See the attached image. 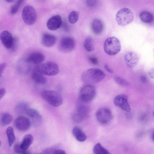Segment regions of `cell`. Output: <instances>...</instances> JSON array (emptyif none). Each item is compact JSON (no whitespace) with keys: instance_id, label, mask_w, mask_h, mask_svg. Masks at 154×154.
I'll use <instances>...</instances> for the list:
<instances>
[{"instance_id":"1","label":"cell","mask_w":154,"mask_h":154,"mask_svg":"<svg viewBox=\"0 0 154 154\" xmlns=\"http://www.w3.org/2000/svg\"><path fill=\"white\" fill-rule=\"evenodd\" d=\"M106 76L104 72L97 68H92L87 69L82 74L81 79L85 83L92 84L101 82Z\"/></svg>"},{"instance_id":"2","label":"cell","mask_w":154,"mask_h":154,"mask_svg":"<svg viewBox=\"0 0 154 154\" xmlns=\"http://www.w3.org/2000/svg\"><path fill=\"white\" fill-rule=\"evenodd\" d=\"M103 48L105 52L108 55L113 56L117 54L121 49L119 40L116 37H110L105 41Z\"/></svg>"},{"instance_id":"3","label":"cell","mask_w":154,"mask_h":154,"mask_svg":"<svg viewBox=\"0 0 154 154\" xmlns=\"http://www.w3.org/2000/svg\"><path fill=\"white\" fill-rule=\"evenodd\" d=\"M42 98L52 106L57 107L63 103V98L57 92L51 90H45L41 93Z\"/></svg>"},{"instance_id":"4","label":"cell","mask_w":154,"mask_h":154,"mask_svg":"<svg viewBox=\"0 0 154 154\" xmlns=\"http://www.w3.org/2000/svg\"><path fill=\"white\" fill-rule=\"evenodd\" d=\"M116 19L119 25L122 26H125L133 21L134 19V14L130 9L122 8L117 12Z\"/></svg>"},{"instance_id":"5","label":"cell","mask_w":154,"mask_h":154,"mask_svg":"<svg viewBox=\"0 0 154 154\" xmlns=\"http://www.w3.org/2000/svg\"><path fill=\"white\" fill-rule=\"evenodd\" d=\"M36 69L44 75L53 76L58 74L59 72L58 65L52 62H48L38 65Z\"/></svg>"},{"instance_id":"6","label":"cell","mask_w":154,"mask_h":154,"mask_svg":"<svg viewBox=\"0 0 154 154\" xmlns=\"http://www.w3.org/2000/svg\"><path fill=\"white\" fill-rule=\"evenodd\" d=\"M96 94L95 87L89 84L84 86L81 89L79 93V99L82 102L88 103L94 98Z\"/></svg>"},{"instance_id":"7","label":"cell","mask_w":154,"mask_h":154,"mask_svg":"<svg viewBox=\"0 0 154 154\" xmlns=\"http://www.w3.org/2000/svg\"><path fill=\"white\" fill-rule=\"evenodd\" d=\"M22 16L25 23L29 25L34 24L37 17L35 9L33 7L30 5L26 6L23 8Z\"/></svg>"},{"instance_id":"8","label":"cell","mask_w":154,"mask_h":154,"mask_svg":"<svg viewBox=\"0 0 154 154\" xmlns=\"http://www.w3.org/2000/svg\"><path fill=\"white\" fill-rule=\"evenodd\" d=\"M97 122L100 124L105 125L112 120L113 116L111 111L107 108H102L99 109L96 114Z\"/></svg>"},{"instance_id":"9","label":"cell","mask_w":154,"mask_h":154,"mask_svg":"<svg viewBox=\"0 0 154 154\" xmlns=\"http://www.w3.org/2000/svg\"><path fill=\"white\" fill-rule=\"evenodd\" d=\"M89 111L87 106L84 104H79L72 115L73 120L77 123L81 122L88 117Z\"/></svg>"},{"instance_id":"10","label":"cell","mask_w":154,"mask_h":154,"mask_svg":"<svg viewBox=\"0 0 154 154\" xmlns=\"http://www.w3.org/2000/svg\"><path fill=\"white\" fill-rule=\"evenodd\" d=\"M75 42L71 37L66 36L62 38L59 43V49L64 53H68L72 51L75 48Z\"/></svg>"},{"instance_id":"11","label":"cell","mask_w":154,"mask_h":154,"mask_svg":"<svg viewBox=\"0 0 154 154\" xmlns=\"http://www.w3.org/2000/svg\"><path fill=\"white\" fill-rule=\"evenodd\" d=\"M26 114L33 127H37L41 125L42 121V117L36 109L29 108L27 110Z\"/></svg>"},{"instance_id":"12","label":"cell","mask_w":154,"mask_h":154,"mask_svg":"<svg viewBox=\"0 0 154 154\" xmlns=\"http://www.w3.org/2000/svg\"><path fill=\"white\" fill-rule=\"evenodd\" d=\"M114 104L122 110L129 112L131 110V107L128 101L127 95L124 94H119L117 95L113 100Z\"/></svg>"},{"instance_id":"13","label":"cell","mask_w":154,"mask_h":154,"mask_svg":"<svg viewBox=\"0 0 154 154\" xmlns=\"http://www.w3.org/2000/svg\"><path fill=\"white\" fill-rule=\"evenodd\" d=\"M124 59L127 66L129 68H131L137 65L139 60V57L136 52L129 51L125 54Z\"/></svg>"},{"instance_id":"14","label":"cell","mask_w":154,"mask_h":154,"mask_svg":"<svg viewBox=\"0 0 154 154\" xmlns=\"http://www.w3.org/2000/svg\"><path fill=\"white\" fill-rule=\"evenodd\" d=\"M16 128L21 131H26L29 128L31 125L29 119L23 115H20L15 120Z\"/></svg>"},{"instance_id":"15","label":"cell","mask_w":154,"mask_h":154,"mask_svg":"<svg viewBox=\"0 0 154 154\" xmlns=\"http://www.w3.org/2000/svg\"><path fill=\"white\" fill-rule=\"evenodd\" d=\"M62 24V20L59 15L52 16L49 18L47 23L48 28L51 31L56 30L59 28Z\"/></svg>"},{"instance_id":"16","label":"cell","mask_w":154,"mask_h":154,"mask_svg":"<svg viewBox=\"0 0 154 154\" xmlns=\"http://www.w3.org/2000/svg\"><path fill=\"white\" fill-rule=\"evenodd\" d=\"M1 41L7 49H10L12 47L14 43L13 37L8 31L5 30L2 32L0 35Z\"/></svg>"},{"instance_id":"17","label":"cell","mask_w":154,"mask_h":154,"mask_svg":"<svg viewBox=\"0 0 154 154\" xmlns=\"http://www.w3.org/2000/svg\"><path fill=\"white\" fill-rule=\"evenodd\" d=\"M57 40V38L55 36L48 33H45L42 36L41 43L44 46L50 47L55 44Z\"/></svg>"},{"instance_id":"18","label":"cell","mask_w":154,"mask_h":154,"mask_svg":"<svg viewBox=\"0 0 154 154\" xmlns=\"http://www.w3.org/2000/svg\"><path fill=\"white\" fill-rule=\"evenodd\" d=\"M45 58L44 55L42 53L34 52L29 55L26 60L29 63L35 64H39L43 61Z\"/></svg>"},{"instance_id":"19","label":"cell","mask_w":154,"mask_h":154,"mask_svg":"<svg viewBox=\"0 0 154 154\" xmlns=\"http://www.w3.org/2000/svg\"><path fill=\"white\" fill-rule=\"evenodd\" d=\"M92 31L95 34L99 35L101 33L104 29V25L102 21L99 19H94L91 24Z\"/></svg>"},{"instance_id":"20","label":"cell","mask_w":154,"mask_h":154,"mask_svg":"<svg viewBox=\"0 0 154 154\" xmlns=\"http://www.w3.org/2000/svg\"><path fill=\"white\" fill-rule=\"evenodd\" d=\"M72 133L76 140L79 142L84 141L87 139V136L86 134L78 126H75L73 128Z\"/></svg>"},{"instance_id":"21","label":"cell","mask_w":154,"mask_h":154,"mask_svg":"<svg viewBox=\"0 0 154 154\" xmlns=\"http://www.w3.org/2000/svg\"><path fill=\"white\" fill-rule=\"evenodd\" d=\"M43 74L38 72L36 69L32 72V78L33 80L37 83L40 84H45L47 80Z\"/></svg>"},{"instance_id":"22","label":"cell","mask_w":154,"mask_h":154,"mask_svg":"<svg viewBox=\"0 0 154 154\" xmlns=\"http://www.w3.org/2000/svg\"><path fill=\"white\" fill-rule=\"evenodd\" d=\"M33 139V137L31 134H28L26 135L20 144L21 148L23 150H27L32 143Z\"/></svg>"},{"instance_id":"23","label":"cell","mask_w":154,"mask_h":154,"mask_svg":"<svg viewBox=\"0 0 154 154\" xmlns=\"http://www.w3.org/2000/svg\"><path fill=\"white\" fill-rule=\"evenodd\" d=\"M139 17L142 21L146 23H152L154 19L152 14L150 12L146 11L141 12L139 14Z\"/></svg>"},{"instance_id":"24","label":"cell","mask_w":154,"mask_h":154,"mask_svg":"<svg viewBox=\"0 0 154 154\" xmlns=\"http://www.w3.org/2000/svg\"><path fill=\"white\" fill-rule=\"evenodd\" d=\"M29 108L28 104L24 102L19 103L16 106L15 110L16 113L20 115L26 114L27 109Z\"/></svg>"},{"instance_id":"25","label":"cell","mask_w":154,"mask_h":154,"mask_svg":"<svg viewBox=\"0 0 154 154\" xmlns=\"http://www.w3.org/2000/svg\"><path fill=\"white\" fill-rule=\"evenodd\" d=\"M6 133L8 137L9 146V147H11L15 140V137L13 128L11 127H8L6 130Z\"/></svg>"},{"instance_id":"26","label":"cell","mask_w":154,"mask_h":154,"mask_svg":"<svg viewBox=\"0 0 154 154\" xmlns=\"http://www.w3.org/2000/svg\"><path fill=\"white\" fill-rule=\"evenodd\" d=\"M13 120L12 116L8 112H4L1 116V123L2 126H5L10 124Z\"/></svg>"},{"instance_id":"27","label":"cell","mask_w":154,"mask_h":154,"mask_svg":"<svg viewBox=\"0 0 154 154\" xmlns=\"http://www.w3.org/2000/svg\"><path fill=\"white\" fill-rule=\"evenodd\" d=\"M83 45L85 50L91 52L94 49L93 40L91 37H88L85 40Z\"/></svg>"},{"instance_id":"28","label":"cell","mask_w":154,"mask_h":154,"mask_svg":"<svg viewBox=\"0 0 154 154\" xmlns=\"http://www.w3.org/2000/svg\"><path fill=\"white\" fill-rule=\"evenodd\" d=\"M93 152L96 154H109V151L99 143H97L93 148Z\"/></svg>"},{"instance_id":"29","label":"cell","mask_w":154,"mask_h":154,"mask_svg":"<svg viewBox=\"0 0 154 154\" xmlns=\"http://www.w3.org/2000/svg\"><path fill=\"white\" fill-rule=\"evenodd\" d=\"M79 17L78 13L75 11H71L69 14L68 19L69 22L71 24H74L78 21Z\"/></svg>"},{"instance_id":"30","label":"cell","mask_w":154,"mask_h":154,"mask_svg":"<svg viewBox=\"0 0 154 154\" xmlns=\"http://www.w3.org/2000/svg\"><path fill=\"white\" fill-rule=\"evenodd\" d=\"M23 1L24 0H17L11 9L10 12L11 14H14L18 11Z\"/></svg>"},{"instance_id":"31","label":"cell","mask_w":154,"mask_h":154,"mask_svg":"<svg viewBox=\"0 0 154 154\" xmlns=\"http://www.w3.org/2000/svg\"><path fill=\"white\" fill-rule=\"evenodd\" d=\"M114 80L117 84L122 87H127L130 85L127 80L119 76L115 77Z\"/></svg>"},{"instance_id":"32","label":"cell","mask_w":154,"mask_h":154,"mask_svg":"<svg viewBox=\"0 0 154 154\" xmlns=\"http://www.w3.org/2000/svg\"><path fill=\"white\" fill-rule=\"evenodd\" d=\"M14 151L17 153L23 154H31L30 152L28 150H24L21 148L20 144H17L14 146Z\"/></svg>"},{"instance_id":"33","label":"cell","mask_w":154,"mask_h":154,"mask_svg":"<svg viewBox=\"0 0 154 154\" xmlns=\"http://www.w3.org/2000/svg\"><path fill=\"white\" fill-rule=\"evenodd\" d=\"M57 145H55L53 147L48 148L44 150L42 153L44 154H53L54 151L57 149Z\"/></svg>"},{"instance_id":"34","label":"cell","mask_w":154,"mask_h":154,"mask_svg":"<svg viewBox=\"0 0 154 154\" xmlns=\"http://www.w3.org/2000/svg\"><path fill=\"white\" fill-rule=\"evenodd\" d=\"M87 5L89 7L94 6L97 4V0H86Z\"/></svg>"},{"instance_id":"35","label":"cell","mask_w":154,"mask_h":154,"mask_svg":"<svg viewBox=\"0 0 154 154\" xmlns=\"http://www.w3.org/2000/svg\"><path fill=\"white\" fill-rule=\"evenodd\" d=\"M104 67L106 71L109 73L112 74L113 72V69L109 66V65L107 63L105 64Z\"/></svg>"},{"instance_id":"36","label":"cell","mask_w":154,"mask_h":154,"mask_svg":"<svg viewBox=\"0 0 154 154\" xmlns=\"http://www.w3.org/2000/svg\"><path fill=\"white\" fill-rule=\"evenodd\" d=\"M90 62L94 65H97L98 63V61L97 59L95 57H91L89 59Z\"/></svg>"},{"instance_id":"37","label":"cell","mask_w":154,"mask_h":154,"mask_svg":"<svg viewBox=\"0 0 154 154\" xmlns=\"http://www.w3.org/2000/svg\"><path fill=\"white\" fill-rule=\"evenodd\" d=\"M6 66V64L5 63H3L0 65V74L1 75L4 71Z\"/></svg>"},{"instance_id":"38","label":"cell","mask_w":154,"mask_h":154,"mask_svg":"<svg viewBox=\"0 0 154 154\" xmlns=\"http://www.w3.org/2000/svg\"><path fill=\"white\" fill-rule=\"evenodd\" d=\"M54 154H66V152L65 151L61 149H56L53 152Z\"/></svg>"},{"instance_id":"39","label":"cell","mask_w":154,"mask_h":154,"mask_svg":"<svg viewBox=\"0 0 154 154\" xmlns=\"http://www.w3.org/2000/svg\"><path fill=\"white\" fill-rule=\"evenodd\" d=\"M6 91L5 89L3 88H1L0 89V98L1 99L5 95Z\"/></svg>"},{"instance_id":"40","label":"cell","mask_w":154,"mask_h":154,"mask_svg":"<svg viewBox=\"0 0 154 154\" xmlns=\"http://www.w3.org/2000/svg\"><path fill=\"white\" fill-rule=\"evenodd\" d=\"M148 73L151 78L154 79V67L152 68L149 70Z\"/></svg>"},{"instance_id":"41","label":"cell","mask_w":154,"mask_h":154,"mask_svg":"<svg viewBox=\"0 0 154 154\" xmlns=\"http://www.w3.org/2000/svg\"><path fill=\"white\" fill-rule=\"evenodd\" d=\"M141 81L143 83H145L147 81V79H146V78L144 76H143L142 77V78H141Z\"/></svg>"},{"instance_id":"42","label":"cell","mask_w":154,"mask_h":154,"mask_svg":"<svg viewBox=\"0 0 154 154\" xmlns=\"http://www.w3.org/2000/svg\"><path fill=\"white\" fill-rule=\"evenodd\" d=\"M151 138L153 142H154V131L153 132L152 134Z\"/></svg>"},{"instance_id":"43","label":"cell","mask_w":154,"mask_h":154,"mask_svg":"<svg viewBox=\"0 0 154 154\" xmlns=\"http://www.w3.org/2000/svg\"><path fill=\"white\" fill-rule=\"evenodd\" d=\"M6 1L9 3L13 2L15 0H5Z\"/></svg>"},{"instance_id":"44","label":"cell","mask_w":154,"mask_h":154,"mask_svg":"<svg viewBox=\"0 0 154 154\" xmlns=\"http://www.w3.org/2000/svg\"><path fill=\"white\" fill-rule=\"evenodd\" d=\"M153 116H154V111L153 113Z\"/></svg>"}]
</instances>
